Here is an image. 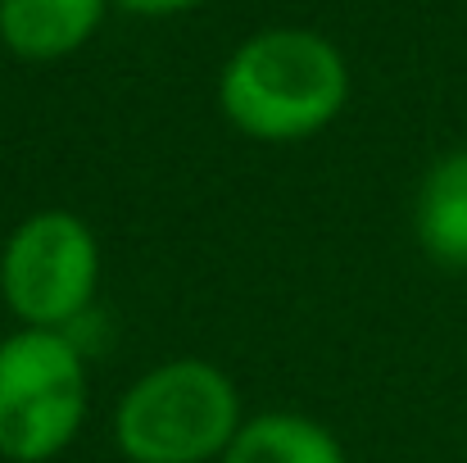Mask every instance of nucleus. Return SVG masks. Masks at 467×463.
Instances as JSON below:
<instances>
[{
	"label": "nucleus",
	"mask_w": 467,
	"mask_h": 463,
	"mask_svg": "<svg viewBox=\"0 0 467 463\" xmlns=\"http://www.w3.org/2000/svg\"><path fill=\"white\" fill-rule=\"evenodd\" d=\"M349 100L345 55L313 27H264L218 73L223 119L264 146H296L340 119Z\"/></svg>",
	"instance_id": "f257e3e1"
},
{
	"label": "nucleus",
	"mask_w": 467,
	"mask_h": 463,
	"mask_svg": "<svg viewBox=\"0 0 467 463\" xmlns=\"http://www.w3.org/2000/svg\"><path fill=\"white\" fill-rule=\"evenodd\" d=\"M241 391L209 359H163L114 409V446L128 463H213L241 432Z\"/></svg>",
	"instance_id": "f03ea898"
},
{
	"label": "nucleus",
	"mask_w": 467,
	"mask_h": 463,
	"mask_svg": "<svg viewBox=\"0 0 467 463\" xmlns=\"http://www.w3.org/2000/svg\"><path fill=\"white\" fill-rule=\"evenodd\" d=\"M91 405L87 359L73 331L18 327L0 336V459H59Z\"/></svg>",
	"instance_id": "7ed1b4c3"
},
{
	"label": "nucleus",
	"mask_w": 467,
	"mask_h": 463,
	"mask_svg": "<svg viewBox=\"0 0 467 463\" xmlns=\"http://www.w3.org/2000/svg\"><path fill=\"white\" fill-rule=\"evenodd\" d=\"M100 291V241L73 209L27 214L0 250V300L36 331H73Z\"/></svg>",
	"instance_id": "20e7f679"
},
{
	"label": "nucleus",
	"mask_w": 467,
	"mask_h": 463,
	"mask_svg": "<svg viewBox=\"0 0 467 463\" xmlns=\"http://www.w3.org/2000/svg\"><path fill=\"white\" fill-rule=\"evenodd\" d=\"M109 0H0V46L23 64L78 55L105 23Z\"/></svg>",
	"instance_id": "39448f33"
},
{
	"label": "nucleus",
	"mask_w": 467,
	"mask_h": 463,
	"mask_svg": "<svg viewBox=\"0 0 467 463\" xmlns=\"http://www.w3.org/2000/svg\"><path fill=\"white\" fill-rule=\"evenodd\" d=\"M413 237L422 255L450 273H467V151L441 154L413 200Z\"/></svg>",
	"instance_id": "423d86ee"
},
{
	"label": "nucleus",
	"mask_w": 467,
	"mask_h": 463,
	"mask_svg": "<svg viewBox=\"0 0 467 463\" xmlns=\"http://www.w3.org/2000/svg\"><path fill=\"white\" fill-rule=\"evenodd\" d=\"M218 463H349L345 446L331 427H322L309 414L268 409L241 423L227 455Z\"/></svg>",
	"instance_id": "0eeeda50"
},
{
	"label": "nucleus",
	"mask_w": 467,
	"mask_h": 463,
	"mask_svg": "<svg viewBox=\"0 0 467 463\" xmlns=\"http://www.w3.org/2000/svg\"><path fill=\"white\" fill-rule=\"evenodd\" d=\"M128 14H141V18H172V14H186V9H200L204 0H109Z\"/></svg>",
	"instance_id": "6e6552de"
}]
</instances>
